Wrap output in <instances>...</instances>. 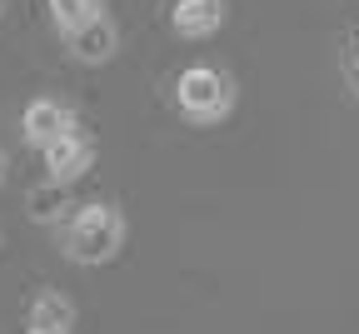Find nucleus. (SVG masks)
<instances>
[{
    "instance_id": "obj_1",
    "label": "nucleus",
    "mask_w": 359,
    "mask_h": 334,
    "mask_svg": "<svg viewBox=\"0 0 359 334\" xmlns=\"http://www.w3.org/2000/svg\"><path fill=\"white\" fill-rule=\"evenodd\" d=\"M125 240H130V225H125V210L115 200L75 205L70 220L60 225V255L70 265H85V269H100V265L120 260Z\"/></svg>"
},
{
    "instance_id": "obj_2",
    "label": "nucleus",
    "mask_w": 359,
    "mask_h": 334,
    "mask_svg": "<svg viewBox=\"0 0 359 334\" xmlns=\"http://www.w3.org/2000/svg\"><path fill=\"white\" fill-rule=\"evenodd\" d=\"M240 105V85L219 65H185L175 75V110L185 125H224Z\"/></svg>"
},
{
    "instance_id": "obj_3",
    "label": "nucleus",
    "mask_w": 359,
    "mask_h": 334,
    "mask_svg": "<svg viewBox=\"0 0 359 334\" xmlns=\"http://www.w3.org/2000/svg\"><path fill=\"white\" fill-rule=\"evenodd\" d=\"M95 155H100L95 135H85V130L75 125V130H65L60 140H50V145L40 150V165H45V180L75 185V180H85L90 170H95Z\"/></svg>"
},
{
    "instance_id": "obj_4",
    "label": "nucleus",
    "mask_w": 359,
    "mask_h": 334,
    "mask_svg": "<svg viewBox=\"0 0 359 334\" xmlns=\"http://www.w3.org/2000/svg\"><path fill=\"white\" fill-rule=\"evenodd\" d=\"M75 125H80V115H75L70 100H60V95H35V100L25 105V115H20V135H25V145H35V150H45L50 140H60Z\"/></svg>"
},
{
    "instance_id": "obj_5",
    "label": "nucleus",
    "mask_w": 359,
    "mask_h": 334,
    "mask_svg": "<svg viewBox=\"0 0 359 334\" xmlns=\"http://www.w3.org/2000/svg\"><path fill=\"white\" fill-rule=\"evenodd\" d=\"M60 45H65V55L80 60V65H110V60L120 55V25H115L110 15H95L90 25L60 35Z\"/></svg>"
},
{
    "instance_id": "obj_6",
    "label": "nucleus",
    "mask_w": 359,
    "mask_h": 334,
    "mask_svg": "<svg viewBox=\"0 0 359 334\" xmlns=\"http://www.w3.org/2000/svg\"><path fill=\"white\" fill-rule=\"evenodd\" d=\"M224 15H230L224 0H175L170 6V30L180 40H210V35L224 30Z\"/></svg>"
},
{
    "instance_id": "obj_7",
    "label": "nucleus",
    "mask_w": 359,
    "mask_h": 334,
    "mask_svg": "<svg viewBox=\"0 0 359 334\" xmlns=\"http://www.w3.org/2000/svg\"><path fill=\"white\" fill-rule=\"evenodd\" d=\"M25 210H30V220H35V225H65V220H70V210H75L70 185H60V180L35 185L30 195H25Z\"/></svg>"
},
{
    "instance_id": "obj_8",
    "label": "nucleus",
    "mask_w": 359,
    "mask_h": 334,
    "mask_svg": "<svg viewBox=\"0 0 359 334\" xmlns=\"http://www.w3.org/2000/svg\"><path fill=\"white\" fill-rule=\"evenodd\" d=\"M25 324H45V329H75V300L60 295V290H40L30 300V314Z\"/></svg>"
},
{
    "instance_id": "obj_9",
    "label": "nucleus",
    "mask_w": 359,
    "mask_h": 334,
    "mask_svg": "<svg viewBox=\"0 0 359 334\" xmlns=\"http://www.w3.org/2000/svg\"><path fill=\"white\" fill-rule=\"evenodd\" d=\"M45 15H50L55 35H70V30L90 25L95 15H105V0H45Z\"/></svg>"
},
{
    "instance_id": "obj_10",
    "label": "nucleus",
    "mask_w": 359,
    "mask_h": 334,
    "mask_svg": "<svg viewBox=\"0 0 359 334\" xmlns=\"http://www.w3.org/2000/svg\"><path fill=\"white\" fill-rule=\"evenodd\" d=\"M344 70H349V80L359 85V30H354V40H349V55H344Z\"/></svg>"
},
{
    "instance_id": "obj_11",
    "label": "nucleus",
    "mask_w": 359,
    "mask_h": 334,
    "mask_svg": "<svg viewBox=\"0 0 359 334\" xmlns=\"http://www.w3.org/2000/svg\"><path fill=\"white\" fill-rule=\"evenodd\" d=\"M25 334H70V329H45V324H25Z\"/></svg>"
},
{
    "instance_id": "obj_12",
    "label": "nucleus",
    "mask_w": 359,
    "mask_h": 334,
    "mask_svg": "<svg viewBox=\"0 0 359 334\" xmlns=\"http://www.w3.org/2000/svg\"><path fill=\"white\" fill-rule=\"evenodd\" d=\"M0 185H6V150H0Z\"/></svg>"
},
{
    "instance_id": "obj_13",
    "label": "nucleus",
    "mask_w": 359,
    "mask_h": 334,
    "mask_svg": "<svg viewBox=\"0 0 359 334\" xmlns=\"http://www.w3.org/2000/svg\"><path fill=\"white\" fill-rule=\"evenodd\" d=\"M0 20H6V0H0Z\"/></svg>"
}]
</instances>
